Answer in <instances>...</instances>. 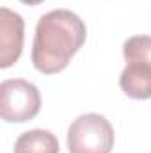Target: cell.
<instances>
[{
    "mask_svg": "<svg viewBox=\"0 0 151 153\" xmlns=\"http://www.w3.org/2000/svg\"><path fill=\"white\" fill-rule=\"evenodd\" d=\"M114 148V128L101 114H82L68 128L70 153H110Z\"/></svg>",
    "mask_w": 151,
    "mask_h": 153,
    "instance_id": "cell-2",
    "label": "cell"
},
{
    "mask_svg": "<svg viewBox=\"0 0 151 153\" xmlns=\"http://www.w3.org/2000/svg\"><path fill=\"white\" fill-rule=\"evenodd\" d=\"M20 2H23V4H27V5H38V4L44 2V0H20Z\"/></svg>",
    "mask_w": 151,
    "mask_h": 153,
    "instance_id": "cell-8",
    "label": "cell"
},
{
    "mask_svg": "<svg viewBox=\"0 0 151 153\" xmlns=\"http://www.w3.org/2000/svg\"><path fill=\"white\" fill-rule=\"evenodd\" d=\"M41 94L23 78H9L0 84V116L7 123H25L38 116Z\"/></svg>",
    "mask_w": 151,
    "mask_h": 153,
    "instance_id": "cell-3",
    "label": "cell"
},
{
    "mask_svg": "<svg viewBox=\"0 0 151 153\" xmlns=\"http://www.w3.org/2000/svg\"><path fill=\"white\" fill-rule=\"evenodd\" d=\"M23 30L25 22L23 18L7 9H0V68L13 66L23 50Z\"/></svg>",
    "mask_w": 151,
    "mask_h": 153,
    "instance_id": "cell-4",
    "label": "cell"
},
{
    "mask_svg": "<svg viewBox=\"0 0 151 153\" xmlns=\"http://www.w3.org/2000/svg\"><path fill=\"white\" fill-rule=\"evenodd\" d=\"M123 55L126 61H144L151 64V38L150 36H133L123 45Z\"/></svg>",
    "mask_w": 151,
    "mask_h": 153,
    "instance_id": "cell-7",
    "label": "cell"
},
{
    "mask_svg": "<svg viewBox=\"0 0 151 153\" xmlns=\"http://www.w3.org/2000/svg\"><path fill=\"white\" fill-rule=\"evenodd\" d=\"M14 153H59V141L48 130H29L16 139Z\"/></svg>",
    "mask_w": 151,
    "mask_h": 153,
    "instance_id": "cell-6",
    "label": "cell"
},
{
    "mask_svg": "<svg viewBox=\"0 0 151 153\" xmlns=\"http://www.w3.org/2000/svg\"><path fill=\"white\" fill-rule=\"evenodd\" d=\"M119 85L124 94L133 100L151 98V64L144 61H126V68L119 76Z\"/></svg>",
    "mask_w": 151,
    "mask_h": 153,
    "instance_id": "cell-5",
    "label": "cell"
},
{
    "mask_svg": "<svg viewBox=\"0 0 151 153\" xmlns=\"http://www.w3.org/2000/svg\"><path fill=\"white\" fill-rule=\"evenodd\" d=\"M87 29L80 16L68 9H55L39 18L32 43V64L44 73L62 71L85 43Z\"/></svg>",
    "mask_w": 151,
    "mask_h": 153,
    "instance_id": "cell-1",
    "label": "cell"
}]
</instances>
